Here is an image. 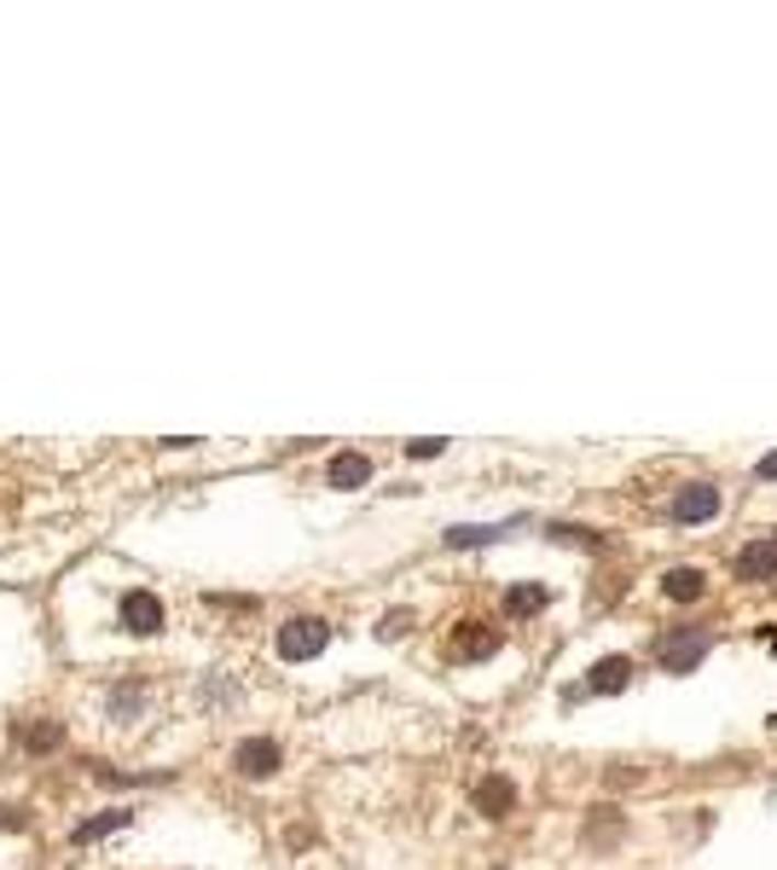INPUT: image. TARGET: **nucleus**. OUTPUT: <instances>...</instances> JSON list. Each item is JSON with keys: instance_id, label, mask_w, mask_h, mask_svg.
I'll list each match as a JSON object with an SVG mask.
<instances>
[{"instance_id": "1", "label": "nucleus", "mask_w": 777, "mask_h": 870, "mask_svg": "<svg viewBox=\"0 0 777 870\" xmlns=\"http://www.w3.org/2000/svg\"><path fill=\"white\" fill-rule=\"evenodd\" d=\"M325 644H331V626H325L319 615H296L279 626V656L284 662H314Z\"/></svg>"}, {"instance_id": "2", "label": "nucleus", "mask_w": 777, "mask_h": 870, "mask_svg": "<svg viewBox=\"0 0 777 870\" xmlns=\"http://www.w3.org/2000/svg\"><path fill=\"white\" fill-rule=\"evenodd\" d=\"M122 626H128V633H139V639H151L157 626H162V598L146 592V586L122 592Z\"/></svg>"}, {"instance_id": "3", "label": "nucleus", "mask_w": 777, "mask_h": 870, "mask_svg": "<svg viewBox=\"0 0 777 870\" xmlns=\"http://www.w3.org/2000/svg\"><path fill=\"white\" fill-rule=\"evenodd\" d=\"M233 766H238L244 778H273L279 766H284V748L273 737H250V743L233 748Z\"/></svg>"}, {"instance_id": "4", "label": "nucleus", "mask_w": 777, "mask_h": 870, "mask_svg": "<svg viewBox=\"0 0 777 870\" xmlns=\"http://www.w3.org/2000/svg\"><path fill=\"white\" fill-rule=\"evenodd\" d=\"M708 633H685V639H662L656 644V662L667 667V674H690V667H697L702 656H708Z\"/></svg>"}, {"instance_id": "5", "label": "nucleus", "mask_w": 777, "mask_h": 870, "mask_svg": "<svg viewBox=\"0 0 777 870\" xmlns=\"http://www.w3.org/2000/svg\"><path fill=\"white\" fill-rule=\"evenodd\" d=\"M713 511H720V488H708V482H690V488L673 499V517L679 522H708Z\"/></svg>"}, {"instance_id": "6", "label": "nucleus", "mask_w": 777, "mask_h": 870, "mask_svg": "<svg viewBox=\"0 0 777 870\" xmlns=\"http://www.w3.org/2000/svg\"><path fill=\"white\" fill-rule=\"evenodd\" d=\"M777 575V540H748L737 552V580H772Z\"/></svg>"}, {"instance_id": "7", "label": "nucleus", "mask_w": 777, "mask_h": 870, "mask_svg": "<svg viewBox=\"0 0 777 870\" xmlns=\"http://www.w3.org/2000/svg\"><path fill=\"white\" fill-rule=\"evenodd\" d=\"M627 685H632V662L627 656H604L586 674V691H598V697H616V691H627Z\"/></svg>"}, {"instance_id": "8", "label": "nucleus", "mask_w": 777, "mask_h": 870, "mask_svg": "<svg viewBox=\"0 0 777 870\" xmlns=\"http://www.w3.org/2000/svg\"><path fill=\"white\" fill-rule=\"evenodd\" d=\"M499 651V633L494 626H482V621H464L459 626V639H453V656L459 662H476V656H494Z\"/></svg>"}, {"instance_id": "9", "label": "nucleus", "mask_w": 777, "mask_h": 870, "mask_svg": "<svg viewBox=\"0 0 777 870\" xmlns=\"http://www.w3.org/2000/svg\"><path fill=\"white\" fill-rule=\"evenodd\" d=\"M476 806H482L487 818H505L510 806H517V783L499 778V772H494V778H482V783H476Z\"/></svg>"}, {"instance_id": "10", "label": "nucleus", "mask_w": 777, "mask_h": 870, "mask_svg": "<svg viewBox=\"0 0 777 870\" xmlns=\"http://www.w3.org/2000/svg\"><path fill=\"white\" fill-rule=\"evenodd\" d=\"M372 482V459L365 453H337L331 459V488H365Z\"/></svg>"}, {"instance_id": "11", "label": "nucleus", "mask_w": 777, "mask_h": 870, "mask_svg": "<svg viewBox=\"0 0 777 870\" xmlns=\"http://www.w3.org/2000/svg\"><path fill=\"white\" fill-rule=\"evenodd\" d=\"M662 592H667L673 603H690V598L708 592V580H702V569H667V575H662Z\"/></svg>"}, {"instance_id": "12", "label": "nucleus", "mask_w": 777, "mask_h": 870, "mask_svg": "<svg viewBox=\"0 0 777 870\" xmlns=\"http://www.w3.org/2000/svg\"><path fill=\"white\" fill-rule=\"evenodd\" d=\"M545 610V586H510L505 592V615H534Z\"/></svg>"}, {"instance_id": "13", "label": "nucleus", "mask_w": 777, "mask_h": 870, "mask_svg": "<svg viewBox=\"0 0 777 870\" xmlns=\"http://www.w3.org/2000/svg\"><path fill=\"white\" fill-rule=\"evenodd\" d=\"M122 824H128V813H99V818H88V824H76V847L111 836V829H122Z\"/></svg>"}, {"instance_id": "14", "label": "nucleus", "mask_w": 777, "mask_h": 870, "mask_svg": "<svg viewBox=\"0 0 777 870\" xmlns=\"http://www.w3.org/2000/svg\"><path fill=\"white\" fill-rule=\"evenodd\" d=\"M24 743L35 748V755H47V748H58V743H65V725H58V720H35L30 732H24Z\"/></svg>"}, {"instance_id": "15", "label": "nucleus", "mask_w": 777, "mask_h": 870, "mask_svg": "<svg viewBox=\"0 0 777 870\" xmlns=\"http://www.w3.org/2000/svg\"><path fill=\"white\" fill-rule=\"evenodd\" d=\"M505 529H447V545H487V540H499Z\"/></svg>"}, {"instance_id": "16", "label": "nucleus", "mask_w": 777, "mask_h": 870, "mask_svg": "<svg viewBox=\"0 0 777 870\" xmlns=\"http://www.w3.org/2000/svg\"><path fill=\"white\" fill-rule=\"evenodd\" d=\"M406 626H413V615H406V610H395V615H383V626H378V633H383V639H401Z\"/></svg>"}, {"instance_id": "17", "label": "nucleus", "mask_w": 777, "mask_h": 870, "mask_svg": "<svg viewBox=\"0 0 777 870\" xmlns=\"http://www.w3.org/2000/svg\"><path fill=\"white\" fill-rule=\"evenodd\" d=\"M441 448H447V441H436V436H418V441H413V448H406V453H413V459H436Z\"/></svg>"}, {"instance_id": "18", "label": "nucleus", "mask_w": 777, "mask_h": 870, "mask_svg": "<svg viewBox=\"0 0 777 870\" xmlns=\"http://www.w3.org/2000/svg\"><path fill=\"white\" fill-rule=\"evenodd\" d=\"M754 476H761V482H777V453H766L761 464H754Z\"/></svg>"}, {"instance_id": "19", "label": "nucleus", "mask_w": 777, "mask_h": 870, "mask_svg": "<svg viewBox=\"0 0 777 870\" xmlns=\"http://www.w3.org/2000/svg\"><path fill=\"white\" fill-rule=\"evenodd\" d=\"M12 824H24V813H12V806H0V829H12Z\"/></svg>"}]
</instances>
